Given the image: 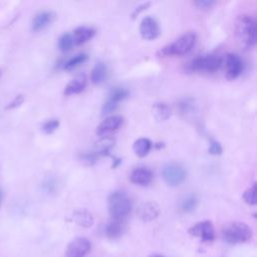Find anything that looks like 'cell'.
Returning a JSON list of instances; mask_svg holds the SVG:
<instances>
[{
	"mask_svg": "<svg viewBox=\"0 0 257 257\" xmlns=\"http://www.w3.org/2000/svg\"><path fill=\"white\" fill-rule=\"evenodd\" d=\"M196 33L195 32H187L177 39H175L173 42L165 45L162 47L158 55L161 57H169V56H183L192 49L196 42Z\"/></svg>",
	"mask_w": 257,
	"mask_h": 257,
	"instance_id": "cell-1",
	"label": "cell"
},
{
	"mask_svg": "<svg viewBox=\"0 0 257 257\" xmlns=\"http://www.w3.org/2000/svg\"><path fill=\"white\" fill-rule=\"evenodd\" d=\"M130 180H131V182L134 184L141 185V186H147L152 182L153 173L151 170H149L147 168L138 167L131 172Z\"/></svg>",
	"mask_w": 257,
	"mask_h": 257,
	"instance_id": "cell-13",
	"label": "cell"
},
{
	"mask_svg": "<svg viewBox=\"0 0 257 257\" xmlns=\"http://www.w3.org/2000/svg\"><path fill=\"white\" fill-rule=\"evenodd\" d=\"M226 64V78L228 80H235L243 70V63L239 56L235 54H228L225 60Z\"/></svg>",
	"mask_w": 257,
	"mask_h": 257,
	"instance_id": "cell-9",
	"label": "cell"
},
{
	"mask_svg": "<svg viewBox=\"0 0 257 257\" xmlns=\"http://www.w3.org/2000/svg\"><path fill=\"white\" fill-rule=\"evenodd\" d=\"M223 239L230 244L243 243L252 237L251 228L243 222H231L222 229Z\"/></svg>",
	"mask_w": 257,
	"mask_h": 257,
	"instance_id": "cell-4",
	"label": "cell"
},
{
	"mask_svg": "<svg viewBox=\"0 0 257 257\" xmlns=\"http://www.w3.org/2000/svg\"><path fill=\"white\" fill-rule=\"evenodd\" d=\"M87 86V78L85 74L78 75L76 78L71 80L64 88V95L70 96L74 94H79L85 90Z\"/></svg>",
	"mask_w": 257,
	"mask_h": 257,
	"instance_id": "cell-16",
	"label": "cell"
},
{
	"mask_svg": "<svg viewBox=\"0 0 257 257\" xmlns=\"http://www.w3.org/2000/svg\"><path fill=\"white\" fill-rule=\"evenodd\" d=\"M140 33L145 39L157 38L160 35V28L157 20L151 16L144 17L140 24Z\"/></svg>",
	"mask_w": 257,
	"mask_h": 257,
	"instance_id": "cell-10",
	"label": "cell"
},
{
	"mask_svg": "<svg viewBox=\"0 0 257 257\" xmlns=\"http://www.w3.org/2000/svg\"><path fill=\"white\" fill-rule=\"evenodd\" d=\"M122 123H123V117H121L119 115L108 117L97 126L96 132L97 135L107 134V133L118 128L122 125Z\"/></svg>",
	"mask_w": 257,
	"mask_h": 257,
	"instance_id": "cell-14",
	"label": "cell"
},
{
	"mask_svg": "<svg viewBox=\"0 0 257 257\" xmlns=\"http://www.w3.org/2000/svg\"><path fill=\"white\" fill-rule=\"evenodd\" d=\"M162 176L168 185L178 186L185 180L186 170L181 164L171 162L163 167Z\"/></svg>",
	"mask_w": 257,
	"mask_h": 257,
	"instance_id": "cell-6",
	"label": "cell"
},
{
	"mask_svg": "<svg viewBox=\"0 0 257 257\" xmlns=\"http://www.w3.org/2000/svg\"><path fill=\"white\" fill-rule=\"evenodd\" d=\"M109 210L114 219L123 220L132 210L130 197L122 190L113 192L109 197Z\"/></svg>",
	"mask_w": 257,
	"mask_h": 257,
	"instance_id": "cell-3",
	"label": "cell"
},
{
	"mask_svg": "<svg viewBox=\"0 0 257 257\" xmlns=\"http://www.w3.org/2000/svg\"><path fill=\"white\" fill-rule=\"evenodd\" d=\"M243 199L249 205L256 204V184L255 183L244 192Z\"/></svg>",
	"mask_w": 257,
	"mask_h": 257,
	"instance_id": "cell-26",
	"label": "cell"
},
{
	"mask_svg": "<svg viewBox=\"0 0 257 257\" xmlns=\"http://www.w3.org/2000/svg\"><path fill=\"white\" fill-rule=\"evenodd\" d=\"M236 33L245 46L255 45L257 40L256 19L248 14L240 15L236 21Z\"/></svg>",
	"mask_w": 257,
	"mask_h": 257,
	"instance_id": "cell-2",
	"label": "cell"
},
{
	"mask_svg": "<svg viewBox=\"0 0 257 257\" xmlns=\"http://www.w3.org/2000/svg\"><path fill=\"white\" fill-rule=\"evenodd\" d=\"M223 59L219 55L209 54L195 58L187 64L189 71H207L212 72L221 66Z\"/></svg>",
	"mask_w": 257,
	"mask_h": 257,
	"instance_id": "cell-5",
	"label": "cell"
},
{
	"mask_svg": "<svg viewBox=\"0 0 257 257\" xmlns=\"http://www.w3.org/2000/svg\"><path fill=\"white\" fill-rule=\"evenodd\" d=\"M74 45L72 34L64 33L59 39V47L62 51H67Z\"/></svg>",
	"mask_w": 257,
	"mask_h": 257,
	"instance_id": "cell-25",
	"label": "cell"
},
{
	"mask_svg": "<svg viewBox=\"0 0 257 257\" xmlns=\"http://www.w3.org/2000/svg\"><path fill=\"white\" fill-rule=\"evenodd\" d=\"M88 60V56L86 54H78L73 56L72 58L68 59L66 62L63 63V67L64 69H72L74 67H76L78 65L82 64L83 63H85Z\"/></svg>",
	"mask_w": 257,
	"mask_h": 257,
	"instance_id": "cell-24",
	"label": "cell"
},
{
	"mask_svg": "<svg viewBox=\"0 0 257 257\" xmlns=\"http://www.w3.org/2000/svg\"><path fill=\"white\" fill-rule=\"evenodd\" d=\"M60 126V121L57 119H51L43 123L42 125V131L46 134L54 133Z\"/></svg>",
	"mask_w": 257,
	"mask_h": 257,
	"instance_id": "cell-27",
	"label": "cell"
},
{
	"mask_svg": "<svg viewBox=\"0 0 257 257\" xmlns=\"http://www.w3.org/2000/svg\"><path fill=\"white\" fill-rule=\"evenodd\" d=\"M96 33V31L89 27H79L73 31V41L74 44H83L90 40Z\"/></svg>",
	"mask_w": 257,
	"mask_h": 257,
	"instance_id": "cell-18",
	"label": "cell"
},
{
	"mask_svg": "<svg viewBox=\"0 0 257 257\" xmlns=\"http://www.w3.org/2000/svg\"><path fill=\"white\" fill-rule=\"evenodd\" d=\"M151 148H152V142L147 138H140L133 145V149L139 157L147 156Z\"/></svg>",
	"mask_w": 257,
	"mask_h": 257,
	"instance_id": "cell-22",
	"label": "cell"
},
{
	"mask_svg": "<svg viewBox=\"0 0 257 257\" xmlns=\"http://www.w3.org/2000/svg\"><path fill=\"white\" fill-rule=\"evenodd\" d=\"M198 205V198L195 194H188L186 195L181 202H180V210L185 213H189L195 210Z\"/></svg>",
	"mask_w": 257,
	"mask_h": 257,
	"instance_id": "cell-21",
	"label": "cell"
},
{
	"mask_svg": "<svg viewBox=\"0 0 257 257\" xmlns=\"http://www.w3.org/2000/svg\"><path fill=\"white\" fill-rule=\"evenodd\" d=\"M128 91L123 88H115L114 90H112L108 99L106 100L105 104L102 105L101 113L104 115H108L113 111H115L116 108L118 107L119 102L125 99L128 96Z\"/></svg>",
	"mask_w": 257,
	"mask_h": 257,
	"instance_id": "cell-11",
	"label": "cell"
},
{
	"mask_svg": "<svg viewBox=\"0 0 257 257\" xmlns=\"http://www.w3.org/2000/svg\"><path fill=\"white\" fill-rule=\"evenodd\" d=\"M189 233L203 241H212L215 238V229L210 221H202L193 225Z\"/></svg>",
	"mask_w": 257,
	"mask_h": 257,
	"instance_id": "cell-8",
	"label": "cell"
},
{
	"mask_svg": "<svg viewBox=\"0 0 257 257\" xmlns=\"http://www.w3.org/2000/svg\"><path fill=\"white\" fill-rule=\"evenodd\" d=\"M72 220L82 227L89 228L94 224L93 214L87 209H79L72 213Z\"/></svg>",
	"mask_w": 257,
	"mask_h": 257,
	"instance_id": "cell-17",
	"label": "cell"
},
{
	"mask_svg": "<svg viewBox=\"0 0 257 257\" xmlns=\"http://www.w3.org/2000/svg\"><path fill=\"white\" fill-rule=\"evenodd\" d=\"M195 5H197L200 8H209L211 7L215 2L213 0H197L194 2Z\"/></svg>",
	"mask_w": 257,
	"mask_h": 257,
	"instance_id": "cell-31",
	"label": "cell"
},
{
	"mask_svg": "<svg viewBox=\"0 0 257 257\" xmlns=\"http://www.w3.org/2000/svg\"><path fill=\"white\" fill-rule=\"evenodd\" d=\"M55 14L50 11H41L37 13L32 20V30L39 32L44 30L54 20Z\"/></svg>",
	"mask_w": 257,
	"mask_h": 257,
	"instance_id": "cell-15",
	"label": "cell"
},
{
	"mask_svg": "<svg viewBox=\"0 0 257 257\" xmlns=\"http://www.w3.org/2000/svg\"><path fill=\"white\" fill-rule=\"evenodd\" d=\"M153 113L158 121H166L171 116V110L165 102H156L153 106Z\"/></svg>",
	"mask_w": 257,
	"mask_h": 257,
	"instance_id": "cell-23",
	"label": "cell"
},
{
	"mask_svg": "<svg viewBox=\"0 0 257 257\" xmlns=\"http://www.w3.org/2000/svg\"><path fill=\"white\" fill-rule=\"evenodd\" d=\"M138 217L144 222H150L160 215L159 205L154 201H148L141 204L137 210Z\"/></svg>",
	"mask_w": 257,
	"mask_h": 257,
	"instance_id": "cell-12",
	"label": "cell"
},
{
	"mask_svg": "<svg viewBox=\"0 0 257 257\" xmlns=\"http://www.w3.org/2000/svg\"><path fill=\"white\" fill-rule=\"evenodd\" d=\"M43 188L47 191V192H54L56 189V182L54 179H47L46 181L43 184Z\"/></svg>",
	"mask_w": 257,
	"mask_h": 257,
	"instance_id": "cell-33",
	"label": "cell"
},
{
	"mask_svg": "<svg viewBox=\"0 0 257 257\" xmlns=\"http://www.w3.org/2000/svg\"><path fill=\"white\" fill-rule=\"evenodd\" d=\"M23 96L22 95H19V96H17L11 102L10 104H8V106L6 107V109H14V108H17V107H19L22 102H23Z\"/></svg>",
	"mask_w": 257,
	"mask_h": 257,
	"instance_id": "cell-32",
	"label": "cell"
},
{
	"mask_svg": "<svg viewBox=\"0 0 257 257\" xmlns=\"http://www.w3.org/2000/svg\"><path fill=\"white\" fill-rule=\"evenodd\" d=\"M107 79V65L98 62L96 64V65L94 66L92 72H91V80L94 84L96 85H99L101 83H104Z\"/></svg>",
	"mask_w": 257,
	"mask_h": 257,
	"instance_id": "cell-19",
	"label": "cell"
},
{
	"mask_svg": "<svg viewBox=\"0 0 257 257\" xmlns=\"http://www.w3.org/2000/svg\"><path fill=\"white\" fill-rule=\"evenodd\" d=\"M192 101L190 99H184L181 101V104H180V109H181V112L182 113H188L189 111H191L193 109V106H192Z\"/></svg>",
	"mask_w": 257,
	"mask_h": 257,
	"instance_id": "cell-30",
	"label": "cell"
},
{
	"mask_svg": "<svg viewBox=\"0 0 257 257\" xmlns=\"http://www.w3.org/2000/svg\"><path fill=\"white\" fill-rule=\"evenodd\" d=\"M91 241L85 237H76L65 250V257H85L91 250Z\"/></svg>",
	"mask_w": 257,
	"mask_h": 257,
	"instance_id": "cell-7",
	"label": "cell"
},
{
	"mask_svg": "<svg viewBox=\"0 0 257 257\" xmlns=\"http://www.w3.org/2000/svg\"><path fill=\"white\" fill-rule=\"evenodd\" d=\"M208 151H209L210 154H212V155H220L223 150H222V146L220 145L219 142L212 140L210 142V146H209Z\"/></svg>",
	"mask_w": 257,
	"mask_h": 257,
	"instance_id": "cell-28",
	"label": "cell"
},
{
	"mask_svg": "<svg viewBox=\"0 0 257 257\" xmlns=\"http://www.w3.org/2000/svg\"><path fill=\"white\" fill-rule=\"evenodd\" d=\"M2 199H3V192H2V190H1V189H0V206H1Z\"/></svg>",
	"mask_w": 257,
	"mask_h": 257,
	"instance_id": "cell-34",
	"label": "cell"
},
{
	"mask_svg": "<svg viewBox=\"0 0 257 257\" xmlns=\"http://www.w3.org/2000/svg\"><path fill=\"white\" fill-rule=\"evenodd\" d=\"M125 229V225H124V221L123 220H117L114 219L113 221H111L107 227H106V234L109 238L111 239H115L120 237Z\"/></svg>",
	"mask_w": 257,
	"mask_h": 257,
	"instance_id": "cell-20",
	"label": "cell"
},
{
	"mask_svg": "<svg viewBox=\"0 0 257 257\" xmlns=\"http://www.w3.org/2000/svg\"><path fill=\"white\" fill-rule=\"evenodd\" d=\"M151 5V2L150 1H147V2H144V3H141L140 5H138L137 7L134 8L133 12H132V17L135 18L137 15H139L142 11H144L145 9H147L149 6Z\"/></svg>",
	"mask_w": 257,
	"mask_h": 257,
	"instance_id": "cell-29",
	"label": "cell"
},
{
	"mask_svg": "<svg viewBox=\"0 0 257 257\" xmlns=\"http://www.w3.org/2000/svg\"><path fill=\"white\" fill-rule=\"evenodd\" d=\"M149 257H165V256L160 255V254H151Z\"/></svg>",
	"mask_w": 257,
	"mask_h": 257,
	"instance_id": "cell-35",
	"label": "cell"
},
{
	"mask_svg": "<svg viewBox=\"0 0 257 257\" xmlns=\"http://www.w3.org/2000/svg\"><path fill=\"white\" fill-rule=\"evenodd\" d=\"M0 73H1V70H0Z\"/></svg>",
	"mask_w": 257,
	"mask_h": 257,
	"instance_id": "cell-36",
	"label": "cell"
}]
</instances>
